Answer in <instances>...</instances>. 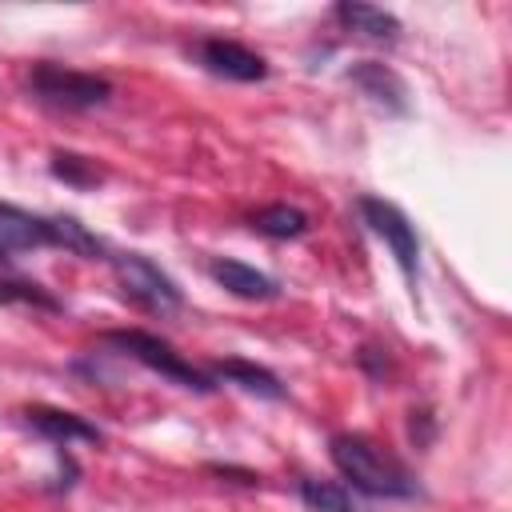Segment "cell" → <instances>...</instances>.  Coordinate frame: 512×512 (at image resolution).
I'll return each mask as SVG.
<instances>
[{
  "label": "cell",
  "instance_id": "6da1fadb",
  "mask_svg": "<svg viewBox=\"0 0 512 512\" xmlns=\"http://www.w3.org/2000/svg\"><path fill=\"white\" fill-rule=\"evenodd\" d=\"M328 456H332L336 472L344 480H352V488L364 492V496H376V500H412V496H420L416 476L388 448H380L372 436L336 432L328 440Z\"/></svg>",
  "mask_w": 512,
  "mask_h": 512
},
{
  "label": "cell",
  "instance_id": "7a4b0ae2",
  "mask_svg": "<svg viewBox=\"0 0 512 512\" xmlns=\"http://www.w3.org/2000/svg\"><path fill=\"white\" fill-rule=\"evenodd\" d=\"M100 344L112 348V352H120V356H128V360H136V364H144L148 372L164 376V380L176 384V388H188V392H216V376L200 372V368L188 364L168 340H160V336H152V332H144V328H112V332H100Z\"/></svg>",
  "mask_w": 512,
  "mask_h": 512
},
{
  "label": "cell",
  "instance_id": "3957f363",
  "mask_svg": "<svg viewBox=\"0 0 512 512\" xmlns=\"http://www.w3.org/2000/svg\"><path fill=\"white\" fill-rule=\"evenodd\" d=\"M28 92H32V100H40L56 112H92V108H104L112 100V84L104 76L76 72V68L52 64V60L32 64Z\"/></svg>",
  "mask_w": 512,
  "mask_h": 512
},
{
  "label": "cell",
  "instance_id": "277c9868",
  "mask_svg": "<svg viewBox=\"0 0 512 512\" xmlns=\"http://www.w3.org/2000/svg\"><path fill=\"white\" fill-rule=\"evenodd\" d=\"M112 260V276H116V288L128 304H136L140 312H152V316H172L184 308V292L180 284L156 264L148 260L144 252H116L108 256Z\"/></svg>",
  "mask_w": 512,
  "mask_h": 512
},
{
  "label": "cell",
  "instance_id": "5b68a950",
  "mask_svg": "<svg viewBox=\"0 0 512 512\" xmlns=\"http://www.w3.org/2000/svg\"><path fill=\"white\" fill-rule=\"evenodd\" d=\"M356 212H360V220L388 244L396 268L404 272L408 288L416 292V280H420V236H416L412 220H408L392 200H380V196H360V200H356Z\"/></svg>",
  "mask_w": 512,
  "mask_h": 512
},
{
  "label": "cell",
  "instance_id": "8992f818",
  "mask_svg": "<svg viewBox=\"0 0 512 512\" xmlns=\"http://www.w3.org/2000/svg\"><path fill=\"white\" fill-rule=\"evenodd\" d=\"M196 64L212 76H224V80H236V84H256L268 76V60L260 52H252L248 44L240 40H224V36H208L192 48Z\"/></svg>",
  "mask_w": 512,
  "mask_h": 512
},
{
  "label": "cell",
  "instance_id": "52a82bcc",
  "mask_svg": "<svg viewBox=\"0 0 512 512\" xmlns=\"http://www.w3.org/2000/svg\"><path fill=\"white\" fill-rule=\"evenodd\" d=\"M348 84L368 100V104H376L380 112H388V116H408V84L400 80V72H392L388 64H380V60H356L348 72Z\"/></svg>",
  "mask_w": 512,
  "mask_h": 512
},
{
  "label": "cell",
  "instance_id": "ba28073f",
  "mask_svg": "<svg viewBox=\"0 0 512 512\" xmlns=\"http://www.w3.org/2000/svg\"><path fill=\"white\" fill-rule=\"evenodd\" d=\"M24 420L28 428H36L44 440H52L56 448H68V444H100L104 432L96 424H88L84 416L76 412H64V408H48V404H36V408H24Z\"/></svg>",
  "mask_w": 512,
  "mask_h": 512
},
{
  "label": "cell",
  "instance_id": "9c48e42d",
  "mask_svg": "<svg viewBox=\"0 0 512 512\" xmlns=\"http://www.w3.org/2000/svg\"><path fill=\"white\" fill-rule=\"evenodd\" d=\"M208 276L236 300H276L280 296V284L268 272H260L244 260H232V256H216L208 264Z\"/></svg>",
  "mask_w": 512,
  "mask_h": 512
},
{
  "label": "cell",
  "instance_id": "30bf717a",
  "mask_svg": "<svg viewBox=\"0 0 512 512\" xmlns=\"http://www.w3.org/2000/svg\"><path fill=\"white\" fill-rule=\"evenodd\" d=\"M0 244L8 252L48 248L52 244V224H48V216H36V212H24V208L0 200Z\"/></svg>",
  "mask_w": 512,
  "mask_h": 512
},
{
  "label": "cell",
  "instance_id": "8fae6325",
  "mask_svg": "<svg viewBox=\"0 0 512 512\" xmlns=\"http://www.w3.org/2000/svg\"><path fill=\"white\" fill-rule=\"evenodd\" d=\"M332 16H336L348 32H356V36H364V40H376V44H392V40L400 36V20H396L392 12L372 8V4H360V0L336 4Z\"/></svg>",
  "mask_w": 512,
  "mask_h": 512
},
{
  "label": "cell",
  "instance_id": "7c38bea8",
  "mask_svg": "<svg viewBox=\"0 0 512 512\" xmlns=\"http://www.w3.org/2000/svg\"><path fill=\"white\" fill-rule=\"evenodd\" d=\"M212 376H220V380H228V384H236V388L260 396V400H284V384H280V376H276L272 368H264V364L228 356V360H216V364H212Z\"/></svg>",
  "mask_w": 512,
  "mask_h": 512
},
{
  "label": "cell",
  "instance_id": "4fadbf2b",
  "mask_svg": "<svg viewBox=\"0 0 512 512\" xmlns=\"http://www.w3.org/2000/svg\"><path fill=\"white\" fill-rule=\"evenodd\" d=\"M48 224H52V248H64L80 260H108V244L96 232H88L76 216H48Z\"/></svg>",
  "mask_w": 512,
  "mask_h": 512
},
{
  "label": "cell",
  "instance_id": "5bb4252c",
  "mask_svg": "<svg viewBox=\"0 0 512 512\" xmlns=\"http://www.w3.org/2000/svg\"><path fill=\"white\" fill-rule=\"evenodd\" d=\"M300 500L308 512H364V504L352 496V488L336 480H300Z\"/></svg>",
  "mask_w": 512,
  "mask_h": 512
},
{
  "label": "cell",
  "instance_id": "9a60e30c",
  "mask_svg": "<svg viewBox=\"0 0 512 512\" xmlns=\"http://www.w3.org/2000/svg\"><path fill=\"white\" fill-rule=\"evenodd\" d=\"M252 228L260 236H268V240H296V236L308 232V216L300 208H292V204H268V208H260L252 216Z\"/></svg>",
  "mask_w": 512,
  "mask_h": 512
},
{
  "label": "cell",
  "instance_id": "2e32d148",
  "mask_svg": "<svg viewBox=\"0 0 512 512\" xmlns=\"http://www.w3.org/2000/svg\"><path fill=\"white\" fill-rule=\"evenodd\" d=\"M48 172L56 180H64L68 188H96L104 180V168L92 160V156H80V152H64L56 148L52 160H48Z\"/></svg>",
  "mask_w": 512,
  "mask_h": 512
},
{
  "label": "cell",
  "instance_id": "e0dca14e",
  "mask_svg": "<svg viewBox=\"0 0 512 512\" xmlns=\"http://www.w3.org/2000/svg\"><path fill=\"white\" fill-rule=\"evenodd\" d=\"M0 304H32L44 312H60V300L48 296L40 284H24V280H4L0 284Z\"/></svg>",
  "mask_w": 512,
  "mask_h": 512
},
{
  "label": "cell",
  "instance_id": "ac0fdd59",
  "mask_svg": "<svg viewBox=\"0 0 512 512\" xmlns=\"http://www.w3.org/2000/svg\"><path fill=\"white\" fill-rule=\"evenodd\" d=\"M408 436H412L416 448H428L432 436H436V416H432L428 408H412V412H408Z\"/></svg>",
  "mask_w": 512,
  "mask_h": 512
},
{
  "label": "cell",
  "instance_id": "d6986e66",
  "mask_svg": "<svg viewBox=\"0 0 512 512\" xmlns=\"http://www.w3.org/2000/svg\"><path fill=\"white\" fill-rule=\"evenodd\" d=\"M360 368H364L372 380H380V384H384V376L392 372V360H388V352H384V348H360Z\"/></svg>",
  "mask_w": 512,
  "mask_h": 512
},
{
  "label": "cell",
  "instance_id": "ffe728a7",
  "mask_svg": "<svg viewBox=\"0 0 512 512\" xmlns=\"http://www.w3.org/2000/svg\"><path fill=\"white\" fill-rule=\"evenodd\" d=\"M208 472H216V476H236L240 484H260L256 472H248V468H232V464H208Z\"/></svg>",
  "mask_w": 512,
  "mask_h": 512
},
{
  "label": "cell",
  "instance_id": "44dd1931",
  "mask_svg": "<svg viewBox=\"0 0 512 512\" xmlns=\"http://www.w3.org/2000/svg\"><path fill=\"white\" fill-rule=\"evenodd\" d=\"M8 260H12V256H8V248L0 244V268H8Z\"/></svg>",
  "mask_w": 512,
  "mask_h": 512
}]
</instances>
